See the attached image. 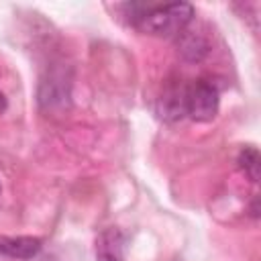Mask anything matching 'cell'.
Returning a JSON list of instances; mask_svg holds the SVG:
<instances>
[{"mask_svg":"<svg viewBox=\"0 0 261 261\" xmlns=\"http://www.w3.org/2000/svg\"><path fill=\"white\" fill-rule=\"evenodd\" d=\"M194 18V6L190 2H171L163 6H149L143 18L135 24L139 31L157 35V37H173L181 35Z\"/></svg>","mask_w":261,"mask_h":261,"instance_id":"obj_1","label":"cell"},{"mask_svg":"<svg viewBox=\"0 0 261 261\" xmlns=\"http://www.w3.org/2000/svg\"><path fill=\"white\" fill-rule=\"evenodd\" d=\"M71 98V71L65 65H51L39 82V104L43 110H61Z\"/></svg>","mask_w":261,"mask_h":261,"instance_id":"obj_2","label":"cell"},{"mask_svg":"<svg viewBox=\"0 0 261 261\" xmlns=\"http://www.w3.org/2000/svg\"><path fill=\"white\" fill-rule=\"evenodd\" d=\"M218 112V88L210 80H196L188 86V116L206 122Z\"/></svg>","mask_w":261,"mask_h":261,"instance_id":"obj_3","label":"cell"},{"mask_svg":"<svg viewBox=\"0 0 261 261\" xmlns=\"http://www.w3.org/2000/svg\"><path fill=\"white\" fill-rule=\"evenodd\" d=\"M157 112L163 120H179L188 116V84L181 80L167 82L159 96Z\"/></svg>","mask_w":261,"mask_h":261,"instance_id":"obj_4","label":"cell"},{"mask_svg":"<svg viewBox=\"0 0 261 261\" xmlns=\"http://www.w3.org/2000/svg\"><path fill=\"white\" fill-rule=\"evenodd\" d=\"M43 247L37 237H0V255L12 259H33Z\"/></svg>","mask_w":261,"mask_h":261,"instance_id":"obj_5","label":"cell"},{"mask_svg":"<svg viewBox=\"0 0 261 261\" xmlns=\"http://www.w3.org/2000/svg\"><path fill=\"white\" fill-rule=\"evenodd\" d=\"M98 261H124V237L118 228L104 230L96 241Z\"/></svg>","mask_w":261,"mask_h":261,"instance_id":"obj_6","label":"cell"},{"mask_svg":"<svg viewBox=\"0 0 261 261\" xmlns=\"http://www.w3.org/2000/svg\"><path fill=\"white\" fill-rule=\"evenodd\" d=\"M210 45L204 35L196 31H184L179 35V53L186 61H200L208 55Z\"/></svg>","mask_w":261,"mask_h":261,"instance_id":"obj_7","label":"cell"},{"mask_svg":"<svg viewBox=\"0 0 261 261\" xmlns=\"http://www.w3.org/2000/svg\"><path fill=\"white\" fill-rule=\"evenodd\" d=\"M239 167L245 171V175L257 184L259 181V167H261V157H259V151L255 147H245L241 153H239V159H237Z\"/></svg>","mask_w":261,"mask_h":261,"instance_id":"obj_8","label":"cell"},{"mask_svg":"<svg viewBox=\"0 0 261 261\" xmlns=\"http://www.w3.org/2000/svg\"><path fill=\"white\" fill-rule=\"evenodd\" d=\"M4 108H6V98H4V94L0 92V112H2Z\"/></svg>","mask_w":261,"mask_h":261,"instance_id":"obj_9","label":"cell"}]
</instances>
